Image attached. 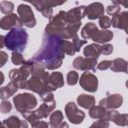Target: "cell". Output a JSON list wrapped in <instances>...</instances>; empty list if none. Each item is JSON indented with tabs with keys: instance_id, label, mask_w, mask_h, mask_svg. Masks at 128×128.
<instances>
[{
	"instance_id": "7402d4cb",
	"label": "cell",
	"mask_w": 128,
	"mask_h": 128,
	"mask_svg": "<svg viewBox=\"0 0 128 128\" xmlns=\"http://www.w3.org/2000/svg\"><path fill=\"white\" fill-rule=\"evenodd\" d=\"M113 38V32L110 30H99L96 35L92 38L94 43L97 44H106Z\"/></svg>"
},
{
	"instance_id": "30bf717a",
	"label": "cell",
	"mask_w": 128,
	"mask_h": 128,
	"mask_svg": "<svg viewBox=\"0 0 128 128\" xmlns=\"http://www.w3.org/2000/svg\"><path fill=\"white\" fill-rule=\"evenodd\" d=\"M97 59L95 58H84V57H76L73 61V67L82 71H95L97 67Z\"/></svg>"
},
{
	"instance_id": "b9f144b4",
	"label": "cell",
	"mask_w": 128,
	"mask_h": 128,
	"mask_svg": "<svg viewBox=\"0 0 128 128\" xmlns=\"http://www.w3.org/2000/svg\"><path fill=\"white\" fill-rule=\"evenodd\" d=\"M113 52V46L111 44H103L101 45V54H104V55H110L111 53Z\"/></svg>"
},
{
	"instance_id": "816d5d0a",
	"label": "cell",
	"mask_w": 128,
	"mask_h": 128,
	"mask_svg": "<svg viewBox=\"0 0 128 128\" xmlns=\"http://www.w3.org/2000/svg\"><path fill=\"white\" fill-rule=\"evenodd\" d=\"M89 128H94V127H93V126H92V125H91V126H90V127H89Z\"/></svg>"
},
{
	"instance_id": "60d3db41",
	"label": "cell",
	"mask_w": 128,
	"mask_h": 128,
	"mask_svg": "<svg viewBox=\"0 0 128 128\" xmlns=\"http://www.w3.org/2000/svg\"><path fill=\"white\" fill-rule=\"evenodd\" d=\"M111 66H112V61H110V60H103L100 63H98L97 69L98 70H106V69L111 68Z\"/></svg>"
},
{
	"instance_id": "8d00e7d4",
	"label": "cell",
	"mask_w": 128,
	"mask_h": 128,
	"mask_svg": "<svg viewBox=\"0 0 128 128\" xmlns=\"http://www.w3.org/2000/svg\"><path fill=\"white\" fill-rule=\"evenodd\" d=\"M72 43H73V45H74V48H75L76 52H79V51H80V48H82V46L85 45V44L87 43V41H86V40H81V39L79 38V36L76 34V35H74L73 38H72Z\"/></svg>"
},
{
	"instance_id": "f546056e",
	"label": "cell",
	"mask_w": 128,
	"mask_h": 128,
	"mask_svg": "<svg viewBox=\"0 0 128 128\" xmlns=\"http://www.w3.org/2000/svg\"><path fill=\"white\" fill-rule=\"evenodd\" d=\"M62 49H63L65 54L70 55V56H73L76 53V50L74 48L73 43L68 41V40H63L62 41Z\"/></svg>"
},
{
	"instance_id": "603a6c76",
	"label": "cell",
	"mask_w": 128,
	"mask_h": 128,
	"mask_svg": "<svg viewBox=\"0 0 128 128\" xmlns=\"http://www.w3.org/2000/svg\"><path fill=\"white\" fill-rule=\"evenodd\" d=\"M83 53H84V56H86V58L98 59L99 55L101 54V45H99L97 43L89 44V45L85 46V48L83 49Z\"/></svg>"
},
{
	"instance_id": "1f68e13d",
	"label": "cell",
	"mask_w": 128,
	"mask_h": 128,
	"mask_svg": "<svg viewBox=\"0 0 128 128\" xmlns=\"http://www.w3.org/2000/svg\"><path fill=\"white\" fill-rule=\"evenodd\" d=\"M22 116L24 117L25 120H27V121L31 124V126L34 125V124H36L38 121H40V119L37 117V115H36V113H35V110L22 113Z\"/></svg>"
},
{
	"instance_id": "ab89813d",
	"label": "cell",
	"mask_w": 128,
	"mask_h": 128,
	"mask_svg": "<svg viewBox=\"0 0 128 128\" xmlns=\"http://www.w3.org/2000/svg\"><path fill=\"white\" fill-rule=\"evenodd\" d=\"M92 126L94 128H109V121H106L104 119H98L92 124Z\"/></svg>"
},
{
	"instance_id": "d6a6232c",
	"label": "cell",
	"mask_w": 128,
	"mask_h": 128,
	"mask_svg": "<svg viewBox=\"0 0 128 128\" xmlns=\"http://www.w3.org/2000/svg\"><path fill=\"white\" fill-rule=\"evenodd\" d=\"M66 80H67V84L70 85V86H74L78 83L79 81V75L76 71L74 70H71L68 72L67 74V77H66Z\"/></svg>"
},
{
	"instance_id": "cb8c5ba5",
	"label": "cell",
	"mask_w": 128,
	"mask_h": 128,
	"mask_svg": "<svg viewBox=\"0 0 128 128\" xmlns=\"http://www.w3.org/2000/svg\"><path fill=\"white\" fill-rule=\"evenodd\" d=\"M77 104L85 109H91L95 106V98L88 94H80L77 97Z\"/></svg>"
},
{
	"instance_id": "ac0fdd59",
	"label": "cell",
	"mask_w": 128,
	"mask_h": 128,
	"mask_svg": "<svg viewBox=\"0 0 128 128\" xmlns=\"http://www.w3.org/2000/svg\"><path fill=\"white\" fill-rule=\"evenodd\" d=\"M1 128H28V124L24 120H20L16 116H10L3 120Z\"/></svg>"
},
{
	"instance_id": "f6af8a7d",
	"label": "cell",
	"mask_w": 128,
	"mask_h": 128,
	"mask_svg": "<svg viewBox=\"0 0 128 128\" xmlns=\"http://www.w3.org/2000/svg\"><path fill=\"white\" fill-rule=\"evenodd\" d=\"M0 57H1V64H0V66L3 67V66L5 65L6 61L8 60V55H7L4 51H1V53H0Z\"/></svg>"
},
{
	"instance_id": "44dd1931",
	"label": "cell",
	"mask_w": 128,
	"mask_h": 128,
	"mask_svg": "<svg viewBox=\"0 0 128 128\" xmlns=\"http://www.w3.org/2000/svg\"><path fill=\"white\" fill-rule=\"evenodd\" d=\"M98 27L96 26V24L92 23V22H89V23H86L82 29H81V37L84 39V40H88V39H91L96 35V33L98 32Z\"/></svg>"
},
{
	"instance_id": "c3c4849f",
	"label": "cell",
	"mask_w": 128,
	"mask_h": 128,
	"mask_svg": "<svg viewBox=\"0 0 128 128\" xmlns=\"http://www.w3.org/2000/svg\"><path fill=\"white\" fill-rule=\"evenodd\" d=\"M58 128H69V125H68L67 122H62V123L58 126Z\"/></svg>"
},
{
	"instance_id": "83f0119b",
	"label": "cell",
	"mask_w": 128,
	"mask_h": 128,
	"mask_svg": "<svg viewBox=\"0 0 128 128\" xmlns=\"http://www.w3.org/2000/svg\"><path fill=\"white\" fill-rule=\"evenodd\" d=\"M45 66L44 64H42L41 62H37L35 61L34 63V66H33V69H32V74L31 76H36V77H40V78H43V75L45 74ZM43 80V79H42ZM44 82V81H43Z\"/></svg>"
},
{
	"instance_id": "277c9868",
	"label": "cell",
	"mask_w": 128,
	"mask_h": 128,
	"mask_svg": "<svg viewBox=\"0 0 128 128\" xmlns=\"http://www.w3.org/2000/svg\"><path fill=\"white\" fill-rule=\"evenodd\" d=\"M35 61L33 60V58L25 61V63L23 65H21V67L19 69H11L9 72V78L11 81H13L14 83H16L19 88L22 89L24 83L30 78L29 76L32 74V69L34 66Z\"/></svg>"
},
{
	"instance_id": "f35d334b",
	"label": "cell",
	"mask_w": 128,
	"mask_h": 128,
	"mask_svg": "<svg viewBox=\"0 0 128 128\" xmlns=\"http://www.w3.org/2000/svg\"><path fill=\"white\" fill-rule=\"evenodd\" d=\"M106 12H107V14H109V15L115 16V15H117V14L120 13V6H119V5H115V4L109 5V6H107V8H106Z\"/></svg>"
},
{
	"instance_id": "3957f363",
	"label": "cell",
	"mask_w": 128,
	"mask_h": 128,
	"mask_svg": "<svg viewBox=\"0 0 128 128\" xmlns=\"http://www.w3.org/2000/svg\"><path fill=\"white\" fill-rule=\"evenodd\" d=\"M4 42H5V46H6V48H8V50H10L12 52L16 51V52L22 53L27 46L28 33L22 27L14 28V29L10 30L5 35Z\"/></svg>"
},
{
	"instance_id": "7bdbcfd3",
	"label": "cell",
	"mask_w": 128,
	"mask_h": 128,
	"mask_svg": "<svg viewBox=\"0 0 128 128\" xmlns=\"http://www.w3.org/2000/svg\"><path fill=\"white\" fill-rule=\"evenodd\" d=\"M117 112H118V111H116V110H114V109L107 110L102 119H104V120H106V121H113V119H114L115 115L117 114Z\"/></svg>"
},
{
	"instance_id": "ba28073f",
	"label": "cell",
	"mask_w": 128,
	"mask_h": 128,
	"mask_svg": "<svg viewBox=\"0 0 128 128\" xmlns=\"http://www.w3.org/2000/svg\"><path fill=\"white\" fill-rule=\"evenodd\" d=\"M65 114L68 120L73 124H80L85 118V113L80 110L74 102H68L65 105Z\"/></svg>"
},
{
	"instance_id": "4fadbf2b",
	"label": "cell",
	"mask_w": 128,
	"mask_h": 128,
	"mask_svg": "<svg viewBox=\"0 0 128 128\" xmlns=\"http://www.w3.org/2000/svg\"><path fill=\"white\" fill-rule=\"evenodd\" d=\"M22 89H27V90H31L34 93L37 94H41L46 88L45 83L43 82L42 78L40 77H36V76H31L23 85Z\"/></svg>"
},
{
	"instance_id": "8992f818",
	"label": "cell",
	"mask_w": 128,
	"mask_h": 128,
	"mask_svg": "<svg viewBox=\"0 0 128 128\" xmlns=\"http://www.w3.org/2000/svg\"><path fill=\"white\" fill-rule=\"evenodd\" d=\"M65 1H62V2H55V1H50V0H37V1H32L31 4L36 8L37 11L41 12V14L45 17V18H48V19H51L52 18V15H53V9L52 7H55V6H59V5H62L64 4Z\"/></svg>"
},
{
	"instance_id": "e575fe53",
	"label": "cell",
	"mask_w": 128,
	"mask_h": 128,
	"mask_svg": "<svg viewBox=\"0 0 128 128\" xmlns=\"http://www.w3.org/2000/svg\"><path fill=\"white\" fill-rule=\"evenodd\" d=\"M40 97H41V99L43 100V102H47V103L55 102L54 95H53L52 91H50L49 89H45V90L40 94Z\"/></svg>"
},
{
	"instance_id": "d4e9b609",
	"label": "cell",
	"mask_w": 128,
	"mask_h": 128,
	"mask_svg": "<svg viewBox=\"0 0 128 128\" xmlns=\"http://www.w3.org/2000/svg\"><path fill=\"white\" fill-rule=\"evenodd\" d=\"M113 72H127L128 69V64L127 61H125L122 58H116L112 61V66L110 68Z\"/></svg>"
},
{
	"instance_id": "7dc6e473",
	"label": "cell",
	"mask_w": 128,
	"mask_h": 128,
	"mask_svg": "<svg viewBox=\"0 0 128 128\" xmlns=\"http://www.w3.org/2000/svg\"><path fill=\"white\" fill-rule=\"evenodd\" d=\"M4 37H5V36H3V35H1V36H0V48H3V47L5 46Z\"/></svg>"
},
{
	"instance_id": "4dcf8cb0",
	"label": "cell",
	"mask_w": 128,
	"mask_h": 128,
	"mask_svg": "<svg viewBox=\"0 0 128 128\" xmlns=\"http://www.w3.org/2000/svg\"><path fill=\"white\" fill-rule=\"evenodd\" d=\"M14 9V4L9 1H1L0 2V10L2 13L6 15L12 14V11Z\"/></svg>"
},
{
	"instance_id": "8fae6325",
	"label": "cell",
	"mask_w": 128,
	"mask_h": 128,
	"mask_svg": "<svg viewBox=\"0 0 128 128\" xmlns=\"http://www.w3.org/2000/svg\"><path fill=\"white\" fill-rule=\"evenodd\" d=\"M86 16V6L81 5L75 8L70 9L69 11H65V18L68 23L74 24L79 23Z\"/></svg>"
},
{
	"instance_id": "d6986e66",
	"label": "cell",
	"mask_w": 128,
	"mask_h": 128,
	"mask_svg": "<svg viewBox=\"0 0 128 128\" xmlns=\"http://www.w3.org/2000/svg\"><path fill=\"white\" fill-rule=\"evenodd\" d=\"M56 106V101L55 102H51V103H47V102H43L40 107H38L35 110V113L37 115V117L39 119L42 118H47L49 115H51V112L55 109Z\"/></svg>"
},
{
	"instance_id": "ffe728a7",
	"label": "cell",
	"mask_w": 128,
	"mask_h": 128,
	"mask_svg": "<svg viewBox=\"0 0 128 128\" xmlns=\"http://www.w3.org/2000/svg\"><path fill=\"white\" fill-rule=\"evenodd\" d=\"M18 89H19V86L16 83H14L13 81H10L6 86L1 87V89H0V98L2 100H6L9 97L13 96L17 92Z\"/></svg>"
},
{
	"instance_id": "484cf974",
	"label": "cell",
	"mask_w": 128,
	"mask_h": 128,
	"mask_svg": "<svg viewBox=\"0 0 128 128\" xmlns=\"http://www.w3.org/2000/svg\"><path fill=\"white\" fill-rule=\"evenodd\" d=\"M63 113L60 110H56L51 113L49 117V125L50 128H58V126L63 122Z\"/></svg>"
},
{
	"instance_id": "5b68a950",
	"label": "cell",
	"mask_w": 128,
	"mask_h": 128,
	"mask_svg": "<svg viewBox=\"0 0 128 128\" xmlns=\"http://www.w3.org/2000/svg\"><path fill=\"white\" fill-rule=\"evenodd\" d=\"M13 103L16 110L21 114L34 110L38 104L36 97L31 93H21L14 96Z\"/></svg>"
},
{
	"instance_id": "2e32d148",
	"label": "cell",
	"mask_w": 128,
	"mask_h": 128,
	"mask_svg": "<svg viewBox=\"0 0 128 128\" xmlns=\"http://www.w3.org/2000/svg\"><path fill=\"white\" fill-rule=\"evenodd\" d=\"M104 15V6L100 2H94L90 5L86 6V16L91 19H99L101 16Z\"/></svg>"
},
{
	"instance_id": "4316f807",
	"label": "cell",
	"mask_w": 128,
	"mask_h": 128,
	"mask_svg": "<svg viewBox=\"0 0 128 128\" xmlns=\"http://www.w3.org/2000/svg\"><path fill=\"white\" fill-rule=\"evenodd\" d=\"M105 113H106V109L100 105L93 106L91 109H89V116L93 119H102Z\"/></svg>"
},
{
	"instance_id": "e0dca14e",
	"label": "cell",
	"mask_w": 128,
	"mask_h": 128,
	"mask_svg": "<svg viewBox=\"0 0 128 128\" xmlns=\"http://www.w3.org/2000/svg\"><path fill=\"white\" fill-rule=\"evenodd\" d=\"M111 26L126 31L128 29V11H123L113 16L111 19Z\"/></svg>"
},
{
	"instance_id": "9a60e30c",
	"label": "cell",
	"mask_w": 128,
	"mask_h": 128,
	"mask_svg": "<svg viewBox=\"0 0 128 128\" xmlns=\"http://www.w3.org/2000/svg\"><path fill=\"white\" fill-rule=\"evenodd\" d=\"M64 86V79L61 72H52L50 74V77L46 83V88L50 91H55L58 88H61Z\"/></svg>"
},
{
	"instance_id": "9c48e42d",
	"label": "cell",
	"mask_w": 128,
	"mask_h": 128,
	"mask_svg": "<svg viewBox=\"0 0 128 128\" xmlns=\"http://www.w3.org/2000/svg\"><path fill=\"white\" fill-rule=\"evenodd\" d=\"M79 83H80V86L88 91V92H96L97 89H98V79L97 77L91 73V72H88V71H85L82 73V75L80 76V80H79Z\"/></svg>"
},
{
	"instance_id": "ee69618b",
	"label": "cell",
	"mask_w": 128,
	"mask_h": 128,
	"mask_svg": "<svg viewBox=\"0 0 128 128\" xmlns=\"http://www.w3.org/2000/svg\"><path fill=\"white\" fill-rule=\"evenodd\" d=\"M32 128H50V125L45 121H38L36 124L32 125Z\"/></svg>"
},
{
	"instance_id": "bcb514c9",
	"label": "cell",
	"mask_w": 128,
	"mask_h": 128,
	"mask_svg": "<svg viewBox=\"0 0 128 128\" xmlns=\"http://www.w3.org/2000/svg\"><path fill=\"white\" fill-rule=\"evenodd\" d=\"M112 4H115V5H119V6H124L125 8H128V1H125V0H123V1H116V0H114L113 2H112Z\"/></svg>"
},
{
	"instance_id": "6da1fadb",
	"label": "cell",
	"mask_w": 128,
	"mask_h": 128,
	"mask_svg": "<svg viewBox=\"0 0 128 128\" xmlns=\"http://www.w3.org/2000/svg\"><path fill=\"white\" fill-rule=\"evenodd\" d=\"M63 39L44 33L40 49L34 54L33 60L44 64L48 70H56L61 67L65 53L62 49Z\"/></svg>"
},
{
	"instance_id": "836d02e7",
	"label": "cell",
	"mask_w": 128,
	"mask_h": 128,
	"mask_svg": "<svg viewBox=\"0 0 128 128\" xmlns=\"http://www.w3.org/2000/svg\"><path fill=\"white\" fill-rule=\"evenodd\" d=\"M11 61L14 65H23L25 63V60H24V57L22 55V53L20 52H12L11 54Z\"/></svg>"
},
{
	"instance_id": "f5cc1de1",
	"label": "cell",
	"mask_w": 128,
	"mask_h": 128,
	"mask_svg": "<svg viewBox=\"0 0 128 128\" xmlns=\"http://www.w3.org/2000/svg\"><path fill=\"white\" fill-rule=\"evenodd\" d=\"M127 64H128V62H127ZM126 73H127V74H128V69H127V72H126Z\"/></svg>"
},
{
	"instance_id": "f1b7e54d",
	"label": "cell",
	"mask_w": 128,
	"mask_h": 128,
	"mask_svg": "<svg viewBox=\"0 0 128 128\" xmlns=\"http://www.w3.org/2000/svg\"><path fill=\"white\" fill-rule=\"evenodd\" d=\"M112 122H114L118 126H128V114H120L119 112H117Z\"/></svg>"
},
{
	"instance_id": "f907efd6",
	"label": "cell",
	"mask_w": 128,
	"mask_h": 128,
	"mask_svg": "<svg viewBox=\"0 0 128 128\" xmlns=\"http://www.w3.org/2000/svg\"><path fill=\"white\" fill-rule=\"evenodd\" d=\"M126 44H127V45H128V37H127V38H126Z\"/></svg>"
},
{
	"instance_id": "74e56055",
	"label": "cell",
	"mask_w": 128,
	"mask_h": 128,
	"mask_svg": "<svg viewBox=\"0 0 128 128\" xmlns=\"http://www.w3.org/2000/svg\"><path fill=\"white\" fill-rule=\"evenodd\" d=\"M12 109V104L8 101V100H2L1 105H0V111L2 114H6L8 112H10Z\"/></svg>"
},
{
	"instance_id": "d590c367",
	"label": "cell",
	"mask_w": 128,
	"mask_h": 128,
	"mask_svg": "<svg viewBox=\"0 0 128 128\" xmlns=\"http://www.w3.org/2000/svg\"><path fill=\"white\" fill-rule=\"evenodd\" d=\"M98 24H99V26H100V28L102 30H108V28L111 26V19L108 16L103 15V16H101L99 18Z\"/></svg>"
},
{
	"instance_id": "7a4b0ae2",
	"label": "cell",
	"mask_w": 128,
	"mask_h": 128,
	"mask_svg": "<svg viewBox=\"0 0 128 128\" xmlns=\"http://www.w3.org/2000/svg\"><path fill=\"white\" fill-rule=\"evenodd\" d=\"M81 22L70 24L65 18V11H60L57 15L53 16L47 26L45 27V32L48 35L59 37L63 40L72 39L74 35L77 34Z\"/></svg>"
},
{
	"instance_id": "7c38bea8",
	"label": "cell",
	"mask_w": 128,
	"mask_h": 128,
	"mask_svg": "<svg viewBox=\"0 0 128 128\" xmlns=\"http://www.w3.org/2000/svg\"><path fill=\"white\" fill-rule=\"evenodd\" d=\"M123 103V97L120 94H107V97L100 100L99 105L104 107L105 109L111 110L119 108Z\"/></svg>"
},
{
	"instance_id": "5bb4252c",
	"label": "cell",
	"mask_w": 128,
	"mask_h": 128,
	"mask_svg": "<svg viewBox=\"0 0 128 128\" xmlns=\"http://www.w3.org/2000/svg\"><path fill=\"white\" fill-rule=\"evenodd\" d=\"M23 25L19 16L12 13L10 15H6L2 17L0 21V27L3 30H12L14 28H20Z\"/></svg>"
},
{
	"instance_id": "681fc988",
	"label": "cell",
	"mask_w": 128,
	"mask_h": 128,
	"mask_svg": "<svg viewBox=\"0 0 128 128\" xmlns=\"http://www.w3.org/2000/svg\"><path fill=\"white\" fill-rule=\"evenodd\" d=\"M125 85H126V87H127V88H128V79H127V80H126V82H125Z\"/></svg>"
},
{
	"instance_id": "52a82bcc",
	"label": "cell",
	"mask_w": 128,
	"mask_h": 128,
	"mask_svg": "<svg viewBox=\"0 0 128 128\" xmlns=\"http://www.w3.org/2000/svg\"><path fill=\"white\" fill-rule=\"evenodd\" d=\"M17 13L24 26L28 28H33L36 25V19L30 6L26 4H20L17 8Z\"/></svg>"
}]
</instances>
